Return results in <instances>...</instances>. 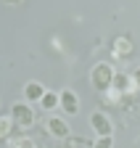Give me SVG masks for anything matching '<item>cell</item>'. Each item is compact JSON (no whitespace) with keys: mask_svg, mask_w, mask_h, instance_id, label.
Here are the masks:
<instances>
[{"mask_svg":"<svg viewBox=\"0 0 140 148\" xmlns=\"http://www.w3.org/2000/svg\"><path fill=\"white\" fill-rule=\"evenodd\" d=\"M93 124H95V130H98L100 135H109V122L103 119V116H98V114H95V116H93Z\"/></svg>","mask_w":140,"mask_h":148,"instance_id":"cell-1","label":"cell"},{"mask_svg":"<svg viewBox=\"0 0 140 148\" xmlns=\"http://www.w3.org/2000/svg\"><path fill=\"white\" fill-rule=\"evenodd\" d=\"M27 95H29V98H40V95H42V87H40V85H29V87H27Z\"/></svg>","mask_w":140,"mask_h":148,"instance_id":"cell-2","label":"cell"},{"mask_svg":"<svg viewBox=\"0 0 140 148\" xmlns=\"http://www.w3.org/2000/svg\"><path fill=\"white\" fill-rule=\"evenodd\" d=\"M13 111H16V116H19V119H21V122H29V119H32V116H29V111H27V108H24V106H16V108H13Z\"/></svg>","mask_w":140,"mask_h":148,"instance_id":"cell-3","label":"cell"},{"mask_svg":"<svg viewBox=\"0 0 140 148\" xmlns=\"http://www.w3.org/2000/svg\"><path fill=\"white\" fill-rule=\"evenodd\" d=\"M61 101H64V106H66V111H77V108H74V106H77V103H74V95H69V92H66V95H64Z\"/></svg>","mask_w":140,"mask_h":148,"instance_id":"cell-4","label":"cell"},{"mask_svg":"<svg viewBox=\"0 0 140 148\" xmlns=\"http://www.w3.org/2000/svg\"><path fill=\"white\" fill-rule=\"evenodd\" d=\"M50 130H53V132H58V135H64V132H66V127H64L61 122H50Z\"/></svg>","mask_w":140,"mask_h":148,"instance_id":"cell-5","label":"cell"},{"mask_svg":"<svg viewBox=\"0 0 140 148\" xmlns=\"http://www.w3.org/2000/svg\"><path fill=\"white\" fill-rule=\"evenodd\" d=\"M98 148H109V140H103V143H100V145H98Z\"/></svg>","mask_w":140,"mask_h":148,"instance_id":"cell-6","label":"cell"}]
</instances>
